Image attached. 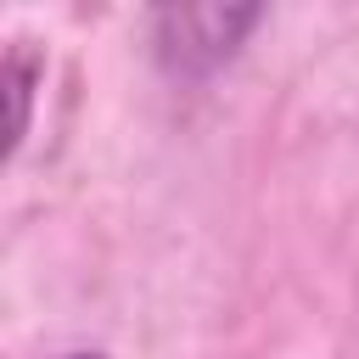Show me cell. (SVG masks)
<instances>
[{
    "label": "cell",
    "mask_w": 359,
    "mask_h": 359,
    "mask_svg": "<svg viewBox=\"0 0 359 359\" xmlns=\"http://www.w3.org/2000/svg\"><path fill=\"white\" fill-rule=\"evenodd\" d=\"M258 22H264V6H157L146 17V39L163 73L208 79L241 50V39Z\"/></svg>",
    "instance_id": "cell-1"
},
{
    "label": "cell",
    "mask_w": 359,
    "mask_h": 359,
    "mask_svg": "<svg viewBox=\"0 0 359 359\" xmlns=\"http://www.w3.org/2000/svg\"><path fill=\"white\" fill-rule=\"evenodd\" d=\"M34 79H39V56H34L22 39H11V50H6V90H11V135H6V151H17V146H22V135H28Z\"/></svg>",
    "instance_id": "cell-2"
},
{
    "label": "cell",
    "mask_w": 359,
    "mask_h": 359,
    "mask_svg": "<svg viewBox=\"0 0 359 359\" xmlns=\"http://www.w3.org/2000/svg\"><path fill=\"white\" fill-rule=\"evenodd\" d=\"M62 359H107V353H95V348H79V353H62Z\"/></svg>",
    "instance_id": "cell-3"
}]
</instances>
